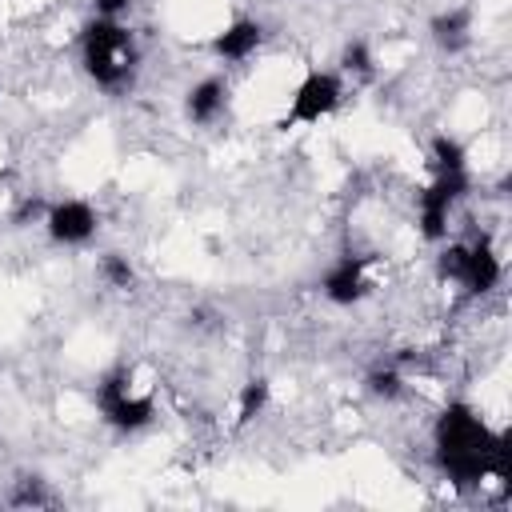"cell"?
Here are the masks:
<instances>
[{
  "instance_id": "9",
  "label": "cell",
  "mask_w": 512,
  "mask_h": 512,
  "mask_svg": "<svg viewBox=\"0 0 512 512\" xmlns=\"http://www.w3.org/2000/svg\"><path fill=\"white\" fill-rule=\"evenodd\" d=\"M260 40H264V28L256 20H232L224 32H216L212 52L220 60H248L260 48Z\"/></svg>"
},
{
  "instance_id": "13",
  "label": "cell",
  "mask_w": 512,
  "mask_h": 512,
  "mask_svg": "<svg viewBox=\"0 0 512 512\" xmlns=\"http://www.w3.org/2000/svg\"><path fill=\"white\" fill-rule=\"evenodd\" d=\"M268 380L264 376H256V380H248L244 388H240V408H236V424H252L260 412H264V404H268Z\"/></svg>"
},
{
  "instance_id": "6",
  "label": "cell",
  "mask_w": 512,
  "mask_h": 512,
  "mask_svg": "<svg viewBox=\"0 0 512 512\" xmlns=\"http://www.w3.org/2000/svg\"><path fill=\"white\" fill-rule=\"evenodd\" d=\"M96 208L88 200H56L44 212V228L56 244H84L96 236Z\"/></svg>"
},
{
  "instance_id": "7",
  "label": "cell",
  "mask_w": 512,
  "mask_h": 512,
  "mask_svg": "<svg viewBox=\"0 0 512 512\" xmlns=\"http://www.w3.org/2000/svg\"><path fill=\"white\" fill-rule=\"evenodd\" d=\"M472 296H484L500 284V256L496 248L488 244V236L464 244V264H460V276H456Z\"/></svg>"
},
{
  "instance_id": "3",
  "label": "cell",
  "mask_w": 512,
  "mask_h": 512,
  "mask_svg": "<svg viewBox=\"0 0 512 512\" xmlns=\"http://www.w3.org/2000/svg\"><path fill=\"white\" fill-rule=\"evenodd\" d=\"M96 404H100V416H104L112 428H120V432H136V428L152 424V416H156V404H152L148 396H136V392L128 388V376H124V372H112V376L96 388Z\"/></svg>"
},
{
  "instance_id": "12",
  "label": "cell",
  "mask_w": 512,
  "mask_h": 512,
  "mask_svg": "<svg viewBox=\"0 0 512 512\" xmlns=\"http://www.w3.org/2000/svg\"><path fill=\"white\" fill-rule=\"evenodd\" d=\"M432 168L436 172H468V152H464V144L456 140V136H432Z\"/></svg>"
},
{
  "instance_id": "2",
  "label": "cell",
  "mask_w": 512,
  "mask_h": 512,
  "mask_svg": "<svg viewBox=\"0 0 512 512\" xmlns=\"http://www.w3.org/2000/svg\"><path fill=\"white\" fill-rule=\"evenodd\" d=\"M80 52H84V72L108 92H120L136 72V40L120 20L96 16L80 36Z\"/></svg>"
},
{
  "instance_id": "5",
  "label": "cell",
  "mask_w": 512,
  "mask_h": 512,
  "mask_svg": "<svg viewBox=\"0 0 512 512\" xmlns=\"http://www.w3.org/2000/svg\"><path fill=\"white\" fill-rule=\"evenodd\" d=\"M468 192V172H436V180L420 192V236L440 244L448 236V216L456 200Z\"/></svg>"
},
{
  "instance_id": "1",
  "label": "cell",
  "mask_w": 512,
  "mask_h": 512,
  "mask_svg": "<svg viewBox=\"0 0 512 512\" xmlns=\"http://www.w3.org/2000/svg\"><path fill=\"white\" fill-rule=\"evenodd\" d=\"M436 464L452 484H480L484 476L508 480V436H496L468 404H448L436 420Z\"/></svg>"
},
{
  "instance_id": "14",
  "label": "cell",
  "mask_w": 512,
  "mask_h": 512,
  "mask_svg": "<svg viewBox=\"0 0 512 512\" xmlns=\"http://www.w3.org/2000/svg\"><path fill=\"white\" fill-rule=\"evenodd\" d=\"M100 276H104L112 288H132V284H136V272H132L128 256H120V252H104V256H100Z\"/></svg>"
},
{
  "instance_id": "4",
  "label": "cell",
  "mask_w": 512,
  "mask_h": 512,
  "mask_svg": "<svg viewBox=\"0 0 512 512\" xmlns=\"http://www.w3.org/2000/svg\"><path fill=\"white\" fill-rule=\"evenodd\" d=\"M340 96H344L340 76H332V72H308V76L296 84L292 104H288L280 128H288V124H320L328 112H336Z\"/></svg>"
},
{
  "instance_id": "15",
  "label": "cell",
  "mask_w": 512,
  "mask_h": 512,
  "mask_svg": "<svg viewBox=\"0 0 512 512\" xmlns=\"http://www.w3.org/2000/svg\"><path fill=\"white\" fill-rule=\"evenodd\" d=\"M368 392L380 396V400H396V396L404 392V376H400L396 368H376V372L368 376Z\"/></svg>"
},
{
  "instance_id": "8",
  "label": "cell",
  "mask_w": 512,
  "mask_h": 512,
  "mask_svg": "<svg viewBox=\"0 0 512 512\" xmlns=\"http://www.w3.org/2000/svg\"><path fill=\"white\" fill-rule=\"evenodd\" d=\"M324 296L332 304H356L368 292V276H364V256H340L328 272H324Z\"/></svg>"
},
{
  "instance_id": "17",
  "label": "cell",
  "mask_w": 512,
  "mask_h": 512,
  "mask_svg": "<svg viewBox=\"0 0 512 512\" xmlns=\"http://www.w3.org/2000/svg\"><path fill=\"white\" fill-rule=\"evenodd\" d=\"M48 212V204L40 200V196H24L20 204H16V212H12V224H28V220H36V216H44Z\"/></svg>"
},
{
  "instance_id": "11",
  "label": "cell",
  "mask_w": 512,
  "mask_h": 512,
  "mask_svg": "<svg viewBox=\"0 0 512 512\" xmlns=\"http://www.w3.org/2000/svg\"><path fill=\"white\" fill-rule=\"evenodd\" d=\"M432 40L444 48V52H460L468 48L472 40V12L468 8H448V12H436L432 24H428Z\"/></svg>"
},
{
  "instance_id": "18",
  "label": "cell",
  "mask_w": 512,
  "mask_h": 512,
  "mask_svg": "<svg viewBox=\"0 0 512 512\" xmlns=\"http://www.w3.org/2000/svg\"><path fill=\"white\" fill-rule=\"evenodd\" d=\"M460 264H464V244H448V248L440 252V276L456 280V276H460Z\"/></svg>"
},
{
  "instance_id": "19",
  "label": "cell",
  "mask_w": 512,
  "mask_h": 512,
  "mask_svg": "<svg viewBox=\"0 0 512 512\" xmlns=\"http://www.w3.org/2000/svg\"><path fill=\"white\" fill-rule=\"evenodd\" d=\"M12 504H44L40 484H36V480H24V484H20V492L12 496Z\"/></svg>"
},
{
  "instance_id": "10",
  "label": "cell",
  "mask_w": 512,
  "mask_h": 512,
  "mask_svg": "<svg viewBox=\"0 0 512 512\" xmlns=\"http://www.w3.org/2000/svg\"><path fill=\"white\" fill-rule=\"evenodd\" d=\"M224 104H228V84L216 80V76L192 84L188 96H184V112H188L192 124H212V120L224 112Z\"/></svg>"
},
{
  "instance_id": "16",
  "label": "cell",
  "mask_w": 512,
  "mask_h": 512,
  "mask_svg": "<svg viewBox=\"0 0 512 512\" xmlns=\"http://www.w3.org/2000/svg\"><path fill=\"white\" fill-rule=\"evenodd\" d=\"M340 64L344 72H356V76H372V52L364 40H348L344 52H340Z\"/></svg>"
},
{
  "instance_id": "20",
  "label": "cell",
  "mask_w": 512,
  "mask_h": 512,
  "mask_svg": "<svg viewBox=\"0 0 512 512\" xmlns=\"http://www.w3.org/2000/svg\"><path fill=\"white\" fill-rule=\"evenodd\" d=\"M92 4H96V16H108V20H116L120 12L132 8V0H92Z\"/></svg>"
}]
</instances>
